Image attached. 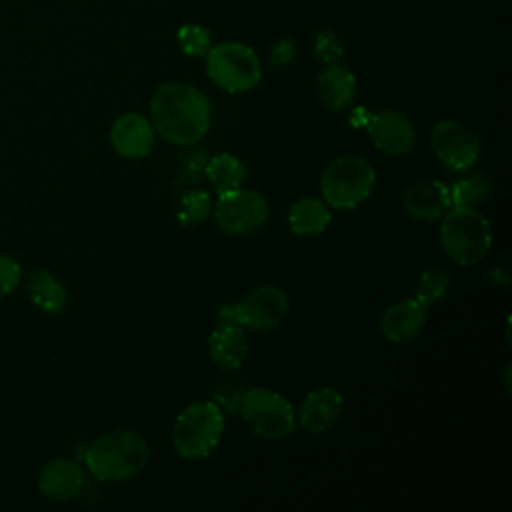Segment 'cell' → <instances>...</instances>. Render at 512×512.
Listing matches in <instances>:
<instances>
[{"instance_id": "obj_22", "label": "cell", "mask_w": 512, "mask_h": 512, "mask_svg": "<svg viewBox=\"0 0 512 512\" xmlns=\"http://www.w3.org/2000/svg\"><path fill=\"white\" fill-rule=\"evenodd\" d=\"M448 190H450V206L476 208L492 194V180L484 172H472L458 178Z\"/></svg>"}, {"instance_id": "obj_19", "label": "cell", "mask_w": 512, "mask_h": 512, "mask_svg": "<svg viewBox=\"0 0 512 512\" xmlns=\"http://www.w3.org/2000/svg\"><path fill=\"white\" fill-rule=\"evenodd\" d=\"M26 296L44 314H58L66 308L68 292L64 284L46 268L34 270L26 280Z\"/></svg>"}, {"instance_id": "obj_5", "label": "cell", "mask_w": 512, "mask_h": 512, "mask_svg": "<svg viewBox=\"0 0 512 512\" xmlns=\"http://www.w3.org/2000/svg\"><path fill=\"white\" fill-rule=\"evenodd\" d=\"M376 172L362 156L332 160L320 176L322 200L336 210L358 208L374 190Z\"/></svg>"}, {"instance_id": "obj_16", "label": "cell", "mask_w": 512, "mask_h": 512, "mask_svg": "<svg viewBox=\"0 0 512 512\" xmlns=\"http://www.w3.org/2000/svg\"><path fill=\"white\" fill-rule=\"evenodd\" d=\"M426 316L428 306L416 298L394 302L380 316V332L390 342H408L422 332Z\"/></svg>"}, {"instance_id": "obj_9", "label": "cell", "mask_w": 512, "mask_h": 512, "mask_svg": "<svg viewBox=\"0 0 512 512\" xmlns=\"http://www.w3.org/2000/svg\"><path fill=\"white\" fill-rule=\"evenodd\" d=\"M212 210L218 228L232 236L252 234L268 220L266 198L260 192L242 186L220 192Z\"/></svg>"}, {"instance_id": "obj_20", "label": "cell", "mask_w": 512, "mask_h": 512, "mask_svg": "<svg viewBox=\"0 0 512 512\" xmlns=\"http://www.w3.org/2000/svg\"><path fill=\"white\" fill-rule=\"evenodd\" d=\"M332 222L330 206L314 196H304L292 202L288 210V226L298 236H316Z\"/></svg>"}, {"instance_id": "obj_11", "label": "cell", "mask_w": 512, "mask_h": 512, "mask_svg": "<svg viewBox=\"0 0 512 512\" xmlns=\"http://www.w3.org/2000/svg\"><path fill=\"white\" fill-rule=\"evenodd\" d=\"M366 130L374 146L390 156L408 154L416 142V132L412 122L402 112L392 108L370 114Z\"/></svg>"}, {"instance_id": "obj_2", "label": "cell", "mask_w": 512, "mask_h": 512, "mask_svg": "<svg viewBox=\"0 0 512 512\" xmlns=\"http://www.w3.org/2000/svg\"><path fill=\"white\" fill-rule=\"evenodd\" d=\"M148 462V442L134 430H112L94 438L84 450L88 472L102 482L136 476Z\"/></svg>"}, {"instance_id": "obj_3", "label": "cell", "mask_w": 512, "mask_h": 512, "mask_svg": "<svg viewBox=\"0 0 512 512\" xmlns=\"http://www.w3.org/2000/svg\"><path fill=\"white\" fill-rule=\"evenodd\" d=\"M440 244L456 264H478L492 248L490 222L476 208L450 206L440 224Z\"/></svg>"}, {"instance_id": "obj_12", "label": "cell", "mask_w": 512, "mask_h": 512, "mask_svg": "<svg viewBox=\"0 0 512 512\" xmlns=\"http://www.w3.org/2000/svg\"><path fill=\"white\" fill-rule=\"evenodd\" d=\"M154 136L156 132L152 122L138 112L120 114L112 122L108 134L112 148L128 160L144 158L154 146Z\"/></svg>"}, {"instance_id": "obj_6", "label": "cell", "mask_w": 512, "mask_h": 512, "mask_svg": "<svg viewBox=\"0 0 512 512\" xmlns=\"http://www.w3.org/2000/svg\"><path fill=\"white\" fill-rule=\"evenodd\" d=\"M206 60L208 78L228 94H242L258 86L262 78V64L256 52L242 42L226 40L212 44Z\"/></svg>"}, {"instance_id": "obj_25", "label": "cell", "mask_w": 512, "mask_h": 512, "mask_svg": "<svg viewBox=\"0 0 512 512\" xmlns=\"http://www.w3.org/2000/svg\"><path fill=\"white\" fill-rule=\"evenodd\" d=\"M180 50L192 58H204L212 48V34L200 24H182L176 32Z\"/></svg>"}, {"instance_id": "obj_14", "label": "cell", "mask_w": 512, "mask_h": 512, "mask_svg": "<svg viewBox=\"0 0 512 512\" xmlns=\"http://www.w3.org/2000/svg\"><path fill=\"white\" fill-rule=\"evenodd\" d=\"M344 398L336 388L322 386L310 390L298 410V424L310 434H322L330 430L342 416Z\"/></svg>"}, {"instance_id": "obj_28", "label": "cell", "mask_w": 512, "mask_h": 512, "mask_svg": "<svg viewBox=\"0 0 512 512\" xmlns=\"http://www.w3.org/2000/svg\"><path fill=\"white\" fill-rule=\"evenodd\" d=\"M296 58V44L292 38H278L270 48V62L274 66H288Z\"/></svg>"}, {"instance_id": "obj_15", "label": "cell", "mask_w": 512, "mask_h": 512, "mask_svg": "<svg viewBox=\"0 0 512 512\" xmlns=\"http://www.w3.org/2000/svg\"><path fill=\"white\" fill-rule=\"evenodd\" d=\"M402 204L414 220L434 222L450 208V190L440 180H416L404 190Z\"/></svg>"}, {"instance_id": "obj_27", "label": "cell", "mask_w": 512, "mask_h": 512, "mask_svg": "<svg viewBox=\"0 0 512 512\" xmlns=\"http://www.w3.org/2000/svg\"><path fill=\"white\" fill-rule=\"evenodd\" d=\"M22 282V266L8 254H0V300L10 296Z\"/></svg>"}, {"instance_id": "obj_8", "label": "cell", "mask_w": 512, "mask_h": 512, "mask_svg": "<svg viewBox=\"0 0 512 512\" xmlns=\"http://www.w3.org/2000/svg\"><path fill=\"white\" fill-rule=\"evenodd\" d=\"M240 414L248 428L266 440H280L294 432L296 414L292 404L268 388H250L240 398Z\"/></svg>"}, {"instance_id": "obj_26", "label": "cell", "mask_w": 512, "mask_h": 512, "mask_svg": "<svg viewBox=\"0 0 512 512\" xmlns=\"http://www.w3.org/2000/svg\"><path fill=\"white\" fill-rule=\"evenodd\" d=\"M312 54L318 62L328 66V64L340 62V58L344 54V48H342V42L338 40V36L332 30H320L314 36Z\"/></svg>"}, {"instance_id": "obj_13", "label": "cell", "mask_w": 512, "mask_h": 512, "mask_svg": "<svg viewBox=\"0 0 512 512\" xmlns=\"http://www.w3.org/2000/svg\"><path fill=\"white\" fill-rule=\"evenodd\" d=\"M36 486L52 502L72 500L84 486V468L72 458H54L40 468Z\"/></svg>"}, {"instance_id": "obj_23", "label": "cell", "mask_w": 512, "mask_h": 512, "mask_svg": "<svg viewBox=\"0 0 512 512\" xmlns=\"http://www.w3.org/2000/svg\"><path fill=\"white\" fill-rule=\"evenodd\" d=\"M212 212V198L206 190H188L176 204V218L184 226L202 224Z\"/></svg>"}, {"instance_id": "obj_1", "label": "cell", "mask_w": 512, "mask_h": 512, "mask_svg": "<svg viewBox=\"0 0 512 512\" xmlns=\"http://www.w3.org/2000/svg\"><path fill=\"white\" fill-rule=\"evenodd\" d=\"M150 122L166 142L190 146L210 130L212 106L200 88L188 82H166L150 98Z\"/></svg>"}, {"instance_id": "obj_7", "label": "cell", "mask_w": 512, "mask_h": 512, "mask_svg": "<svg viewBox=\"0 0 512 512\" xmlns=\"http://www.w3.org/2000/svg\"><path fill=\"white\" fill-rule=\"evenodd\" d=\"M290 310L288 294L278 286H258L236 302L224 304L218 310L216 322H230L250 330H270L278 326Z\"/></svg>"}, {"instance_id": "obj_4", "label": "cell", "mask_w": 512, "mask_h": 512, "mask_svg": "<svg viewBox=\"0 0 512 512\" xmlns=\"http://www.w3.org/2000/svg\"><path fill=\"white\" fill-rule=\"evenodd\" d=\"M224 432V414L210 400L186 406L172 430V446L186 460L208 458Z\"/></svg>"}, {"instance_id": "obj_18", "label": "cell", "mask_w": 512, "mask_h": 512, "mask_svg": "<svg viewBox=\"0 0 512 512\" xmlns=\"http://www.w3.org/2000/svg\"><path fill=\"white\" fill-rule=\"evenodd\" d=\"M318 98L332 112L346 110L356 96V76L340 62L328 64L318 74Z\"/></svg>"}, {"instance_id": "obj_17", "label": "cell", "mask_w": 512, "mask_h": 512, "mask_svg": "<svg viewBox=\"0 0 512 512\" xmlns=\"http://www.w3.org/2000/svg\"><path fill=\"white\" fill-rule=\"evenodd\" d=\"M208 350L212 362L220 370L230 372L240 368L248 352L244 328L230 322H216L214 330L208 336Z\"/></svg>"}, {"instance_id": "obj_24", "label": "cell", "mask_w": 512, "mask_h": 512, "mask_svg": "<svg viewBox=\"0 0 512 512\" xmlns=\"http://www.w3.org/2000/svg\"><path fill=\"white\" fill-rule=\"evenodd\" d=\"M450 278L442 268H426L414 288V298L420 300L424 306H432L440 302L448 294Z\"/></svg>"}, {"instance_id": "obj_10", "label": "cell", "mask_w": 512, "mask_h": 512, "mask_svg": "<svg viewBox=\"0 0 512 512\" xmlns=\"http://www.w3.org/2000/svg\"><path fill=\"white\" fill-rule=\"evenodd\" d=\"M430 142L440 164L454 172H464L472 168L480 158L478 136L466 124L452 118L434 124Z\"/></svg>"}, {"instance_id": "obj_21", "label": "cell", "mask_w": 512, "mask_h": 512, "mask_svg": "<svg viewBox=\"0 0 512 512\" xmlns=\"http://www.w3.org/2000/svg\"><path fill=\"white\" fill-rule=\"evenodd\" d=\"M206 176L214 186V190L220 194V192L242 186L248 176V170L238 156L230 152H222L210 158V162L206 164Z\"/></svg>"}]
</instances>
